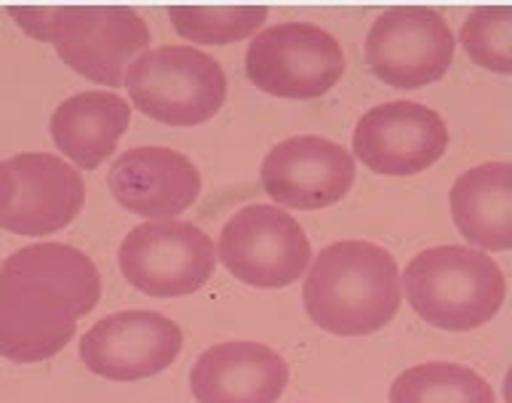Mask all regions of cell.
Returning a JSON list of instances; mask_svg holds the SVG:
<instances>
[{"mask_svg":"<svg viewBox=\"0 0 512 403\" xmlns=\"http://www.w3.org/2000/svg\"><path fill=\"white\" fill-rule=\"evenodd\" d=\"M302 297L320 329L339 337L374 334L398 313V262L376 243H331L312 262Z\"/></svg>","mask_w":512,"mask_h":403,"instance_id":"1","label":"cell"},{"mask_svg":"<svg viewBox=\"0 0 512 403\" xmlns=\"http://www.w3.org/2000/svg\"><path fill=\"white\" fill-rule=\"evenodd\" d=\"M408 305L432 326L470 331L499 313L507 294L502 267L470 246L419 251L403 275Z\"/></svg>","mask_w":512,"mask_h":403,"instance_id":"2","label":"cell"},{"mask_svg":"<svg viewBox=\"0 0 512 403\" xmlns=\"http://www.w3.org/2000/svg\"><path fill=\"white\" fill-rule=\"evenodd\" d=\"M123 86L136 110L168 126L206 123L227 99L222 65L192 46L144 51L128 65Z\"/></svg>","mask_w":512,"mask_h":403,"instance_id":"3","label":"cell"},{"mask_svg":"<svg viewBox=\"0 0 512 403\" xmlns=\"http://www.w3.org/2000/svg\"><path fill=\"white\" fill-rule=\"evenodd\" d=\"M246 75L272 97L318 99L342 81V43L310 22H280L248 43Z\"/></svg>","mask_w":512,"mask_h":403,"instance_id":"4","label":"cell"},{"mask_svg":"<svg viewBox=\"0 0 512 403\" xmlns=\"http://www.w3.org/2000/svg\"><path fill=\"white\" fill-rule=\"evenodd\" d=\"M120 270L134 289L150 297H184L214 275V241L198 225L160 219L134 227L118 251Z\"/></svg>","mask_w":512,"mask_h":403,"instance_id":"5","label":"cell"},{"mask_svg":"<svg viewBox=\"0 0 512 403\" xmlns=\"http://www.w3.org/2000/svg\"><path fill=\"white\" fill-rule=\"evenodd\" d=\"M48 41L75 73L118 89L128 62L150 46V27L128 6H56Z\"/></svg>","mask_w":512,"mask_h":403,"instance_id":"6","label":"cell"},{"mask_svg":"<svg viewBox=\"0 0 512 403\" xmlns=\"http://www.w3.org/2000/svg\"><path fill=\"white\" fill-rule=\"evenodd\" d=\"M219 257L238 281L256 289H283L304 275L312 249L291 214L254 203L235 211L224 225Z\"/></svg>","mask_w":512,"mask_h":403,"instance_id":"7","label":"cell"},{"mask_svg":"<svg viewBox=\"0 0 512 403\" xmlns=\"http://www.w3.org/2000/svg\"><path fill=\"white\" fill-rule=\"evenodd\" d=\"M454 33L435 9L392 6L379 14L366 38L371 73L395 89L440 81L454 62Z\"/></svg>","mask_w":512,"mask_h":403,"instance_id":"8","label":"cell"},{"mask_svg":"<svg viewBox=\"0 0 512 403\" xmlns=\"http://www.w3.org/2000/svg\"><path fill=\"white\" fill-rule=\"evenodd\" d=\"M86 187L78 169L51 153H22L0 163V227L48 235L78 217Z\"/></svg>","mask_w":512,"mask_h":403,"instance_id":"9","label":"cell"},{"mask_svg":"<svg viewBox=\"0 0 512 403\" xmlns=\"http://www.w3.org/2000/svg\"><path fill=\"white\" fill-rule=\"evenodd\" d=\"M182 329L163 313L126 310L102 318L80 339L86 369L112 382H136L166 371L182 353Z\"/></svg>","mask_w":512,"mask_h":403,"instance_id":"10","label":"cell"},{"mask_svg":"<svg viewBox=\"0 0 512 403\" xmlns=\"http://www.w3.org/2000/svg\"><path fill=\"white\" fill-rule=\"evenodd\" d=\"M352 147L376 174L408 177L430 169L448 147V129L435 110L419 102L371 107L355 126Z\"/></svg>","mask_w":512,"mask_h":403,"instance_id":"11","label":"cell"},{"mask_svg":"<svg viewBox=\"0 0 512 403\" xmlns=\"http://www.w3.org/2000/svg\"><path fill=\"white\" fill-rule=\"evenodd\" d=\"M355 182V161L331 139H283L262 161V187L272 201L288 209H326L342 201Z\"/></svg>","mask_w":512,"mask_h":403,"instance_id":"12","label":"cell"},{"mask_svg":"<svg viewBox=\"0 0 512 403\" xmlns=\"http://www.w3.org/2000/svg\"><path fill=\"white\" fill-rule=\"evenodd\" d=\"M112 198L139 217H176L200 195V171L171 147H134L112 163Z\"/></svg>","mask_w":512,"mask_h":403,"instance_id":"13","label":"cell"},{"mask_svg":"<svg viewBox=\"0 0 512 403\" xmlns=\"http://www.w3.org/2000/svg\"><path fill=\"white\" fill-rule=\"evenodd\" d=\"M288 366L259 342H219L198 355L190 387L198 403H278Z\"/></svg>","mask_w":512,"mask_h":403,"instance_id":"14","label":"cell"},{"mask_svg":"<svg viewBox=\"0 0 512 403\" xmlns=\"http://www.w3.org/2000/svg\"><path fill=\"white\" fill-rule=\"evenodd\" d=\"M78 313L67 299L32 286H0V355L38 363L67 347Z\"/></svg>","mask_w":512,"mask_h":403,"instance_id":"15","label":"cell"},{"mask_svg":"<svg viewBox=\"0 0 512 403\" xmlns=\"http://www.w3.org/2000/svg\"><path fill=\"white\" fill-rule=\"evenodd\" d=\"M0 286H32L67 299L78 318L88 315L102 297L99 270L75 246L35 243L14 251L0 265Z\"/></svg>","mask_w":512,"mask_h":403,"instance_id":"16","label":"cell"},{"mask_svg":"<svg viewBox=\"0 0 512 403\" xmlns=\"http://www.w3.org/2000/svg\"><path fill=\"white\" fill-rule=\"evenodd\" d=\"M131 123V105L110 91H83L64 99L51 115V137L80 169H96L118 147Z\"/></svg>","mask_w":512,"mask_h":403,"instance_id":"17","label":"cell"},{"mask_svg":"<svg viewBox=\"0 0 512 403\" xmlns=\"http://www.w3.org/2000/svg\"><path fill=\"white\" fill-rule=\"evenodd\" d=\"M451 217H454L459 233L480 249H510V163H483V166L464 171L451 187Z\"/></svg>","mask_w":512,"mask_h":403,"instance_id":"18","label":"cell"},{"mask_svg":"<svg viewBox=\"0 0 512 403\" xmlns=\"http://www.w3.org/2000/svg\"><path fill=\"white\" fill-rule=\"evenodd\" d=\"M390 403H496L494 387L459 363L411 366L392 382Z\"/></svg>","mask_w":512,"mask_h":403,"instance_id":"19","label":"cell"},{"mask_svg":"<svg viewBox=\"0 0 512 403\" xmlns=\"http://www.w3.org/2000/svg\"><path fill=\"white\" fill-rule=\"evenodd\" d=\"M168 17L187 41L227 46L256 33L267 19V6H168Z\"/></svg>","mask_w":512,"mask_h":403,"instance_id":"20","label":"cell"},{"mask_svg":"<svg viewBox=\"0 0 512 403\" xmlns=\"http://www.w3.org/2000/svg\"><path fill=\"white\" fill-rule=\"evenodd\" d=\"M459 41L475 65L502 75L512 73L510 6H480L472 11L464 19Z\"/></svg>","mask_w":512,"mask_h":403,"instance_id":"21","label":"cell"},{"mask_svg":"<svg viewBox=\"0 0 512 403\" xmlns=\"http://www.w3.org/2000/svg\"><path fill=\"white\" fill-rule=\"evenodd\" d=\"M54 11L56 6H11L8 14L16 17V25L22 27L24 33H30L35 41H48Z\"/></svg>","mask_w":512,"mask_h":403,"instance_id":"22","label":"cell"}]
</instances>
